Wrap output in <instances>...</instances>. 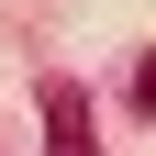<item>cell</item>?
<instances>
[{
	"label": "cell",
	"mask_w": 156,
	"mask_h": 156,
	"mask_svg": "<svg viewBox=\"0 0 156 156\" xmlns=\"http://www.w3.org/2000/svg\"><path fill=\"white\" fill-rule=\"evenodd\" d=\"M134 89H145V101H156V56H145V67H134Z\"/></svg>",
	"instance_id": "obj_2"
},
{
	"label": "cell",
	"mask_w": 156,
	"mask_h": 156,
	"mask_svg": "<svg viewBox=\"0 0 156 156\" xmlns=\"http://www.w3.org/2000/svg\"><path fill=\"white\" fill-rule=\"evenodd\" d=\"M45 156H101L89 145V101H78L67 78H45Z\"/></svg>",
	"instance_id": "obj_1"
}]
</instances>
